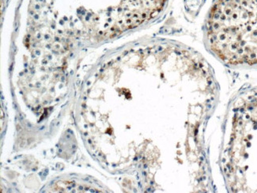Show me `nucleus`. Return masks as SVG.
Here are the masks:
<instances>
[{
	"instance_id": "nucleus-2",
	"label": "nucleus",
	"mask_w": 257,
	"mask_h": 193,
	"mask_svg": "<svg viewBox=\"0 0 257 193\" xmlns=\"http://www.w3.org/2000/svg\"><path fill=\"white\" fill-rule=\"evenodd\" d=\"M225 165L233 191L257 192V90L240 96L235 108Z\"/></svg>"
},
{
	"instance_id": "nucleus-1",
	"label": "nucleus",
	"mask_w": 257,
	"mask_h": 193,
	"mask_svg": "<svg viewBox=\"0 0 257 193\" xmlns=\"http://www.w3.org/2000/svg\"><path fill=\"white\" fill-rule=\"evenodd\" d=\"M207 37L222 61L257 65V0H218L209 16Z\"/></svg>"
}]
</instances>
